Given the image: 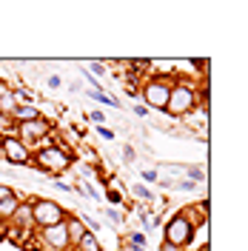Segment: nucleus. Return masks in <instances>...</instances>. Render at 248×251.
Masks as SVG:
<instances>
[{
    "mask_svg": "<svg viewBox=\"0 0 248 251\" xmlns=\"http://www.w3.org/2000/svg\"><path fill=\"white\" fill-rule=\"evenodd\" d=\"M66 231H69V243L74 246V243H77L80 237H83L86 231H89V228L83 226V220H80V217H66Z\"/></svg>",
    "mask_w": 248,
    "mask_h": 251,
    "instance_id": "11",
    "label": "nucleus"
},
{
    "mask_svg": "<svg viewBox=\"0 0 248 251\" xmlns=\"http://www.w3.org/2000/svg\"><path fill=\"white\" fill-rule=\"evenodd\" d=\"M197 109V89L194 83L188 80H174L171 83V94H169V103H166V111L171 117H186Z\"/></svg>",
    "mask_w": 248,
    "mask_h": 251,
    "instance_id": "1",
    "label": "nucleus"
},
{
    "mask_svg": "<svg viewBox=\"0 0 248 251\" xmlns=\"http://www.w3.org/2000/svg\"><path fill=\"white\" fill-rule=\"evenodd\" d=\"M37 117H43V114L37 111V106H31V103L15 106V111H12V120L15 123H29V120H37Z\"/></svg>",
    "mask_w": 248,
    "mask_h": 251,
    "instance_id": "10",
    "label": "nucleus"
},
{
    "mask_svg": "<svg viewBox=\"0 0 248 251\" xmlns=\"http://www.w3.org/2000/svg\"><path fill=\"white\" fill-rule=\"evenodd\" d=\"M188 177H191V183H197V180H202V172L200 169H188Z\"/></svg>",
    "mask_w": 248,
    "mask_h": 251,
    "instance_id": "19",
    "label": "nucleus"
},
{
    "mask_svg": "<svg viewBox=\"0 0 248 251\" xmlns=\"http://www.w3.org/2000/svg\"><path fill=\"white\" fill-rule=\"evenodd\" d=\"M17 205H20L17 194H9V197H3V200H0V220H3V223H9V220H12V214H15Z\"/></svg>",
    "mask_w": 248,
    "mask_h": 251,
    "instance_id": "13",
    "label": "nucleus"
},
{
    "mask_svg": "<svg viewBox=\"0 0 248 251\" xmlns=\"http://www.w3.org/2000/svg\"><path fill=\"white\" fill-rule=\"evenodd\" d=\"M131 251H146V249H143V246H131Z\"/></svg>",
    "mask_w": 248,
    "mask_h": 251,
    "instance_id": "30",
    "label": "nucleus"
},
{
    "mask_svg": "<svg viewBox=\"0 0 248 251\" xmlns=\"http://www.w3.org/2000/svg\"><path fill=\"white\" fill-rule=\"evenodd\" d=\"M57 86H60V77H57V75H54V77H49V89H57Z\"/></svg>",
    "mask_w": 248,
    "mask_h": 251,
    "instance_id": "25",
    "label": "nucleus"
},
{
    "mask_svg": "<svg viewBox=\"0 0 248 251\" xmlns=\"http://www.w3.org/2000/svg\"><path fill=\"white\" fill-rule=\"evenodd\" d=\"M92 72H94V75H103V72H106V69H103V66H100V63H92Z\"/></svg>",
    "mask_w": 248,
    "mask_h": 251,
    "instance_id": "29",
    "label": "nucleus"
},
{
    "mask_svg": "<svg viewBox=\"0 0 248 251\" xmlns=\"http://www.w3.org/2000/svg\"><path fill=\"white\" fill-rule=\"evenodd\" d=\"M94 97V100H100V103H106V106H117V100H111V97H106L103 92H89Z\"/></svg>",
    "mask_w": 248,
    "mask_h": 251,
    "instance_id": "15",
    "label": "nucleus"
},
{
    "mask_svg": "<svg viewBox=\"0 0 248 251\" xmlns=\"http://www.w3.org/2000/svg\"><path fill=\"white\" fill-rule=\"evenodd\" d=\"M134 194H137V197H146V200H154V194H151L146 186H134Z\"/></svg>",
    "mask_w": 248,
    "mask_h": 251,
    "instance_id": "16",
    "label": "nucleus"
},
{
    "mask_svg": "<svg viewBox=\"0 0 248 251\" xmlns=\"http://www.w3.org/2000/svg\"><path fill=\"white\" fill-rule=\"evenodd\" d=\"M97 134H100L103 140H114V131H111V128H106V126H97Z\"/></svg>",
    "mask_w": 248,
    "mask_h": 251,
    "instance_id": "17",
    "label": "nucleus"
},
{
    "mask_svg": "<svg viewBox=\"0 0 248 251\" xmlns=\"http://www.w3.org/2000/svg\"><path fill=\"white\" fill-rule=\"evenodd\" d=\"M72 163H74V154L72 151H66V149H60V146H43L37 154H34V166L37 169H43V172L49 174H63L72 169Z\"/></svg>",
    "mask_w": 248,
    "mask_h": 251,
    "instance_id": "3",
    "label": "nucleus"
},
{
    "mask_svg": "<svg viewBox=\"0 0 248 251\" xmlns=\"http://www.w3.org/2000/svg\"><path fill=\"white\" fill-rule=\"evenodd\" d=\"M0 151H3V160L12 163V166H29L31 163V151L29 146L17 137H3L0 140Z\"/></svg>",
    "mask_w": 248,
    "mask_h": 251,
    "instance_id": "6",
    "label": "nucleus"
},
{
    "mask_svg": "<svg viewBox=\"0 0 248 251\" xmlns=\"http://www.w3.org/2000/svg\"><path fill=\"white\" fill-rule=\"evenodd\" d=\"M49 131H51V126H49L46 117H37V120H29V123H17V140H23L26 146L29 143H37L43 140V137H49Z\"/></svg>",
    "mask_w": 248,
    "mask_h": 251,
    "instance_id": "8",
    "label": "nucleus"
},
{
    "mask_svg": "<svg viewBox=\"0 0 248 251\" xmlns=\"http://www.w3.org/2000/svg\"><path fill=\"white\" fill-rule=\"evenodd\" d=\"M171 83H174V80H169V77L146 80V83H143V100H146V106L166 111V103H169V94H171Z\"/></svg>",
    "mask_w": 248,
    "mask_h": 251,
    "instance_id": "5",
    "label": "nucleus"
},
{
    "mask_svg": "<svg viewBox=\"0 0 248 251\" xmlns=\"http://www.w3.org/2000/svg\"><path fill=\"white\" fill-rule=\"evenodd\" d=\"M123 160H125V163H131V160H134V151H131V146H125V149H123Z\"/></svg>",
    "mask_w": 248,
    "mask_h": 251,
    "instance_id": "21",
    "label": "nucleus"
},
{
    "mask_svg": "<svg viewBox=\"0 0 248 251\" xmlns=\"http://www.w3.org/2000/svg\"><path fill=\"white\" fill-rule=\"evenodd\" d=\"M143 180H149V183H154L157 180V172L151 169V172H143Z\"/></svg>",
    "mask_w": 248,
    "mask_h": 251,
    "instance_id": "22",
    "label": "nucleus"
},
{
    "mask_svg": "<svg viewBox=\"0 0 248 251\" xmlns=\"http://www.w3.org/2000/svg\"><path fill=\"white\" fill-rule=\"evenodd\" d=\"M194 66H197V69H200L202 75H205V72H208V60H194Z\"/></svg>",
    "mask_w": 248,
    "mask_h": 251,
    "instance_id": "23",
    "label": "nucleus"
},
{
    "mask_svg": "<svg viewBox=\"0 0 248 251\" xmlns=\"http://www.w3.org/2000/svg\"><path fill=\"white\" fill-rule=\"evenodd\" d=\"M66 217H69V214H66L63 205L54 203V200H34V203H31V220H34L37 228L57 226V223H63Z\"/></svg>",
    "mask_w": 248,
    "mask_h": 251,
    "instance_id": "4",
    "label": "nucleus"
},
{
    "mask_svg": "<svg viewBox=\"0 0 248 251\" xmlns=\"http://www.w3.org/2000/svg\"><path fill=\"white\" fill-rule=\"evenodd\" d=\"M92 120L97 126H103V120H106V111H92Z\"/></svg>",
    "mask_w": 248,
    "mask_h": 251,
    "instance_id": "18",
    "label": "nucleus"
},
{
    "mask_svg": "<svg viewBox=\"0 0 248 251\" xmlns=\"http://www.w3.org/2000/svg\"><path fill=\"white\" fill-rule=\"evenodd\" d=\"M109 200H111V203H120V194H117L114 188H109Z\"/></svg>",
    "mask_w": 248,
    "mask_h": 251,
    "instance_id": "26",
    "label": "nucleus"
},
{
    "mask_svg": "<svg viewBox=\"0 0 248 251\" xmlns=\"http://www.w3.org/2000/svg\"><path fill=\"white\" fill-rule=\"evenodd\" d=\"M9 194H15V191H12L9 186H0V200H3V197H9Z\"/></svg>",
    "mask_w": 248,
    "mask_h": 251,
    "instance_id": "24",
    "label": "nucleus"
},
{
    "mask_svg": "<svg viewBox=\"0 0 248 251\" xmlns=\"http://www.w3.org/2000/svg\"><path fill=\"white\" fill-rule=\"evenodd\" d=\"M9 223H12L15 228H20V231H29L31 226H34V220H31V203H20L17 205Z\"/></svg>",
    "mask_w": 248,
    "mask_h": 251,
    "instance_id": "9",
    "label": "nucleus"
},
{
    "mask_svg": "<svg viewBox=\"0 0 248 251\" xmlns=\"http://www.w3.org/2000/svg\"><path fill=\"white\" fill-rule=\"evenodd\" d=\"M134 114H137V117H146L149 111H146V106H134Z\"/></svg>",
    "mask_w": 248,
    "mask_h": 251,
    "instance_id": "28",
    "label": "nucleus"
},
{
    "mask_svg": "<svg viewBox=\"0 0 248 251\" xmlns=\"http://www.w3.org/2000/svg\"><path fill=\"white\" fill-rule=\"evenodd\" d=\"M166 240L163 243H171V246H177V249H186L194 243V234H197V228H194V220L188 211H177L174 217L166 223Z\"/></svg>",
    "mask_w": 248,
    "mask_h": 251,
    "instance_id": "2",
    "label": "nucleus"
},
{
    "mask_svg": "<svg viewBox=\"0 0 248 251\" xmlns=\"http://www.w3.org/2000/svg\"><path fill=\"white\" fill-rule=\"evenodd\" d=\"M74 249L77 251H103V246H100V240H97L94 231H86V234L74 243Z\"/></svg>",
    "mask_w": 248,
    "mask_h": 251,
    "instance_id": "12",
    "label": "nucleus"
},
{
    "mask_svg": "<svg viewBox=\"0 0 248 251\" xmlns=\"http://www.w3.org/2000/svg\"><path fill=\"white\" fill-rule=\"evenodd\" d=\"M160 251H186V249H177V246H171V243H163V249Z\"/></svg>",
    "mask_w": 248,
    "mask_h": 251,
    "instance_id": "27",
    "label": "nucleus"
},
{
    "mask_svg": "<svg viewBox=\"0 0 248 251\" xmlns=\"http://www.w3.org/2000/svg\"><path fill=\"white\" fill-rule=\"evenodd\" d=\"M40 240L46 251H66L72 243H69V231H66V220L57 223V226H49V228H40Z\"/></svg>",
    "mask_w": 248,
    "mask_h": 251,
    "instance_id": "7",
    "label": "nucleus"
},
{
    "mask_svg": "<svg viewBox=\"0 0 248 251\" xmlns=\"http://www.w3.org/2000/svg\"><path fill=\"white\" fill-rule=\"evenodd\" d=\"M15 106H17L15 94L9 92V89H3V92H0V114H6V117H12V111H15Z\"/></svg>",
    "mask_w": 248,
    "mask_h": 251,
    "instance_id": "14",
    "label": "nucleus"
},
{
    "mask_svg": "<svg viewBox=\"0 0 248 251\" xmlns=\"http://www.w3.org/2000/svg\"><path fill=\"white\" fill-rule=\"evenodd\" d=\"M143 243H146V234H131V246H143Z\"/></svg>",
    "mask_w": 248,
    "mask_h": 251,
    "instance_id": "20",
    "label": "nucleus"
}]
</instances>
